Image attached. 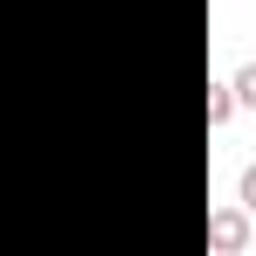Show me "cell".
<instances>
[{
  "label": "cell",
  "mask_w": 256,
  "mask_h": 256,
  "mask_svg": "<svg viewBox=\"0 0 256 256\" xmlns=\"http://www.w3.org/2000/svg\"><path fill=\"white\" fill-rule=\"evenodd\" d=\"M208 242H214L222 256H236V250H242V242H250V222H242V208H214V214H208Z\"/></svg>",
  "instance_id": "cell-1"
},
{
  "label": "cell",
  "mask_w": 256,
  "mask_h": 256,
  "mask_svg": "<svg viewBox=\"0 0 256 256\" xmlns=\"http://www.w3.org/2000/svg\"><path fill=\"white\" fill-rule=\"evenodd\" d=\"M236 118V84H208V125H228Z\"/></svg>",
  "instance_id": "cell-2"
},
{
  "label": "cell",
  "mask_w": 256,
  "mask_h": 256,
  "mask_svg": "<svg viewBox=\"0 0 256 256\" xmlns=\"http://www.w3.org/2000/svg\"><path fill=\"white\" fill-rule=\"evenodd\" d=\"M228 84H236V104H250V111H256V62H242Z\"/></svg>",
  "instance_id": "cell-3"
},
{
  "label": "cell",
  "mask_w": 256,
  "mask_h": 256,
  "mask_svg": "<svg viewBox=\"0 0 256 256\" xmlns=\"http://www.w3.org/2000/svg\"><path fill=\"white\" fill-rule=\"evenodd\" d=\"M236 194H242V208L256 214V166H242V187H236Z\"/></svg>",
  "instance_id": "cell-4"
}]
</instances>
